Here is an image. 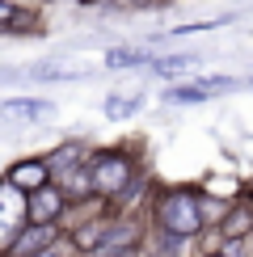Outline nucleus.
Segmentation results:
<instances>
[{"label": "nucleus", "mask_w": 253, "mask_h": 257, "mask_svg": "<svg viewBox=\"0 0 253 257\" xmlns=\"http://www.w3.org/2000/svg\"><path fill=\"white\" fill-rule=\"evenodd\" d=\"M80 160H84V148L80 144H63L55 156H51V169L63 177V173H72V169H80Z\"/></svg>", "instance_id": "nucleus-8"}, {"label": "nucleus", "mask_w": 253, "mask_h": 257, "mask_svg": "<svg viewBox=\"0 0 253 257\" xmlns=\"http://www.w3.org/2000/svg\"><path fill=\"white\" fill-rule=\"evenodd\" d=\"M148 55L144 51H135V47H114L110 55H105V63H110V68H135V63H144Z\"/></svg>", "instance_id": "nucleus-11"}, {"label": "nucleus", "mask_w": 253, "mask_h": 257, "mask_svg": "<svg viewBox=\"0 0 253 257\" xmlns=\"http://www.w3.org/2000/svg\"><path fill=\"white\" fill-rule=\"evenodd\" d=\"M89 173H93V190L97 194H122L131 186V160L122 152H101Z\"/></svg>", "instance_id": "nucleus-3"}, {"label": "nucleus", "mask_w": 253, "mask_h": 257, "mask_svg": "<svg viewBox=\"0 0 253 257\" xmlns=\"http://www.w3.org/2000/svg\"><path fill=\"white\" fill-rule=\"evenodd\" d=\"M140 105H144L140 93H135V97H110V101H105V114H110V118H131Z\"/></svg>", "instance_id": "nucleus-10"}, {"label": "nucleus", "mask_w": 253, "mask_h": 257, "mask_svg": "<svg viewBox=\"0 0 253 257\" xmlns=\"http://www.w3.org/2000/svg\"><path fill=\"white\" fill-rule=\"evenodd\" d=\"M63 190L59 186H42V190H34L30 194V223H55L59 215H63Z\"/></svg>", "instance_id": "nucleus-4"}, {"label": "nucleus", "mask_w": 253, "mask_h": 257, "mask_svg": "<svg viewBox=\"0 0 253 257\" xmlns=\"http://www.w3.org/2000/svg\"><path fill=\"white\" fill-rule=\"evenodd\" d=\"M26 219H30V194L5 181L0 186V253H13L17 236L26 232Z\"/></svg>", "instance_id": "nucleus-2"}, {"label": "nucleus", "mask_w": 253, "mask_h": 257, "mask_svg": "<svg viewBox=\"0 0 253 257\" xmlns=\"http://www.w3.org/2000/svg\"><path fill=\"white\" fill-rule=\"evenodd\" d=\"M215 257H224V253H215Z\"/></svg>", "instance_id": "nucleus-17"}, {"label": "nucleus", "mask_w": 253, "mask_h": 257, "mask_svg": "<svg viewBox=\"0 0 253 257\" xmlns=\"http://www.w3.org/2000/svg\"><path fill=\"white\" fill-rule=\"evenodd\" d=\"M110 236H114V223H89V228L76 232V244L80 249H101Z\"/></svg>", "instance_id": "nucleus-9"}, {"label": "nucleus", "mask_w": 253, "mask_h": 257, "mask_svg": "<svg viewBox=\"0 0 253 257\" xmlns=\"http://www.w3.org/2000/svg\"><path fill=\"white\" fill-rule=\"evenodd\" d=\"M51 173H55V169H51V160H21L13 173H9V181H13V186H21L26 194H34V190L51 186Z\"/></svg>", "instance_id": "nucleus-5"}, {"label": "nucleus", "mask_w": 253, "mask_h": 257, "mask_svg": "<svg viewBox=\"0 0 253 257\" xmlns=\"http://www.w3.org/2000/svg\"><path fill=\"white\" fill-rule=\"evenodd\" d=\"M156 219H161V228L169 236H194V232L203 228V202L194 194H186V190L165 194L161 207H156Z\"/></svg>", "instance_id": "nucleus-1"}, {"label": "nucleus", "mask_w": 253, "mask_h": 257, "mask_svg": "<svg viewBox=\"0 0 253 257\" xmlns=\"http://www.w3.org/2000/svg\"><path fill=\"white\" fill-rule=\"evenodd\" d=\"M165 97H169V101H177V105H182V101L194 105V101H207V84H177V89H169Z\"/></svg>", "instance_id": "nucleus-12"}, {"label": "nucleus", "mask_w": 253, "mask_h": 257, "mask_svg": "<svg viewBox=\"0 0 253 257\" xmlns=\"http://www.w3.org/2000/svg\"><path fill=\"white\" fill-rule=\"evenodd\" d=\"M5 114L9 118L38 122V118H51V101H5Z\"/></svg>", "instance_id": "nucleus-7"}, {"label": "nucleus", "mask_w": 253, "mask_h": 257, "mask_svg": "<svg viewBox=\"0 0 253 257\" xmlns=\"http://www.w3.org/2000/svg\"><path fill=\"white\" fill-rule=\"evenodd\" d=\"M13 21H21V13H17L13 5H9V0H0V30H9Z\"/></svg>", "instance_id": "nucleus-15"}, {"label": "nucleus", "mask_w": 253, "mask_h": 257, "mask_svg": "<svg viewBox=\"0 0 253 257\" xmlns=\"http://www.w3.org/2000/svg\"><path fill=\"white\" fill-rule=\"evenodd\" d=\"M30 257H59V253H51V249H42V253H30Z\"/></svg>", "instance_id": "nucleus-16"}, {"label": "nucleus", "mask_w": 253, "mask_h": 257, "mask_svg": "<svg viewBox=\"0 0 253 257\" xmlns=\"http://www.w3.org/2000/svg\"><path fill=\"white\" fill-rule=\"evenodd\" d=\"M190 63H194V55H169V59H156L152 72L156 76H173V72H186Z\"/></svg>", "instance_id": "nucleus-13"}, {"label": "nucleus", "mask_w": 253, "mask_h": 257, "mask_svg": "<svg viewBox=\"0 0 253 257\" xmlns=\"http://www.w3.org/2000/svg\"><path fill=\"white\" fill-rule=\"evenodd\" d=\"M249 223H253L249 211H236V215H228V223H224V236H228V240H240V236L249 232Z\"/></svg>", "instance_id": "nucleus-14"}, {"label": "nucleus", "mask_w": 253, "mask_h": 257, "mask_svg": "<svg viewBox=\"0 0 253 257\" xmlns=\"http://www.w3.org/2000/svg\"><path fill=\"white\" fill-rule=\"evenodd\" d=\"M51 240H55V228H51V223H34V228H26V232L17 236V244H13V257H30V253H42Z\"/></svg>", "instance_id": "nucleus-6"}]
</instances>
